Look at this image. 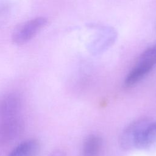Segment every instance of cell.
Here are the masks:
<instances>
[{"label":"cell","instance_id":"30bf717a","mask_svg":"<svg viewBox=\"0 0 156 156\" xmlns=\"http://www.w3.org/2000/svg\"><path fill=\"white\" fill-rule=\"evenodd\" d=\"M138 61L154 66L156 64V44L144 51L140 56Z\"/></svg>","mask_w":156,"mask_h":156},{"label":"cell","instance_id":"8fae6325","mask_svg":"<svg viewBox=\"0 0 156 156\" xmlns=\"http://www.w3.org/2000/svg\"><path fill=\"white\" fill-rule=\"evenodd\" d=\"M66 152L61 149H56L53 151L49 156H66Z\"/></svg>","mask_w":156,"mask_h":156},{"label":"cell","instance_id":"277c9868","mask_svg":"<svg viewBox=\"0 0 156 156\" xmlns=\"http://www.w3.org/2000/svg\"><path fill=\"white\" fill-rule=\"evenodd\" d=\"M22 130V123L16 116L0 121V142L13 140Z\"/></svg>","mask_w":156,"mask_h":156},{"label":"cell","instance_id":"52a82bcc","mask_svg":"<svg viewBox=\"0 0 156 156\" xmlns=\"http://www.w3.org/2000/svg\"><path fill=\"white\" fill-rule=\"evenodd\" d=\"M40 150V144L37 140L24 141L17 145L8 156H37Z\"/></svg>","mask_w":156,"mask_h":156},{"label":"cell","instance_id":"7a4b0ae2","mask_svg":"<svg viewBox=\"0 0 156 156\" xmlns=\"http://www.w3.org/2000/svg\"><path fill=\"white\" fill-rule=\"evenodd\" d=\"M47 23V19L38 17L19 25L12 35L13 43L17 44H24L32 39Z\"/></svg>","mask_w":156,"mask_h":156},{"label":"cell","instance_id":"5b68a950","mask_svg":"<svg viewBox=\"0 0 156 156\" xmlns=\"http://www.w3.org/2000/svg\"><path fill=\"white\" fill-rule=\"evenodd\" d=\"M21 101L15 94H9L0 100V121L16 116Z\"/></svg>","mask_w":156,"mask_h":156},{"label":"cell","instance_id":"8992f818","mask_svg":"<svg viewBox=\"0 0 156 156\" xmlns=\"http://www.w3.org/2000/svg\"><path fill=\"white\" fill-rule=\"evenodd\" d=\"M154 66L138 61L133 68L127 75L124 80L126 87H131L140 82L152 69Z\"/></svg>","mask_w":156,"mask_h":156},{"label":"cell","instance_id":"6da1fadb","mask_svg":"<svg viewBox=\"0 0 156 156\" xmlns=\"http://www.w3.org/2000/svg\"><path fill=\"white\" fill-rule=\"evenodd\" d=\"M151 121L142 118L129 124L122 132L119 138L121 147L126 151L138 149L143 133Z\"/></svg>","mask_w":156,"mask_h":156},{"label":"cell","instance_id":"ba28073f","mask_svg":"<svg viewBox=\"0 0 156 156\" xmlns=\"http://www.w3.org/2000/svg\"><path fill=\"white\" fill-rule=\"evenodd\" d=\"M138 149L147 151L156 150V122L151 121L145 128Z\"/></svg>","mask_w":156,"mask_h":156},{"label":"cell","instance_id":"9c48e42d","mask_svg":"<svg viewBox=\"0 0 156 156\" xmlns=\"http://www.w3.org/2000/svg\"><path fill=\"white\" fill-rule=\"evenodd\" d=\"M102 146V140L96 135H90L86 138L83 144V156H98Z\"/></svg>","mask_w":156,"mask_h":156},{"label":"cell","instance_id":"3957f363","mask_svg":"<svg viewBox=\"0 0 156 156\" xmlns=\"http://www.w3.org/2000/svg\"><path fill=\"white\" fill-rule=\"evenodd\" d=\"M117 38L116 30L110 27H102L99 29L96 37L89 44L88 50L91 54H101L110 48Z\"/></svg>","mask_w":156,"mask_h":156}]
</instances>
